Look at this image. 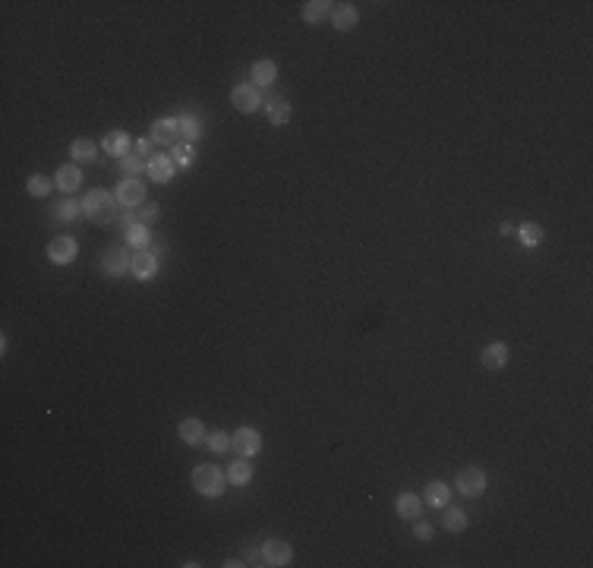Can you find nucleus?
I'll list each match as a JSON object with an SVG mask.
<instances>
[{"instance_id": "obj_7", "label": "nucleus", "mask_w": 593, "mask_h": 568, "mask_svg": "<svg viewBox=\"0 0 593 568\" xmlns=\"http://www.w3.org/2000/svg\"><path fill=\"white\" fill-rule=\"evenodd\" d=\"M117 202L120 206H127V209H136V206H145V184L143 180H136V177H127V180H120L117 184Z\"/></svg>"}, {"instance_id": "obj_11", "label": "nucleus", "mask_w": 593, "mask_h": 568, "mask_svg": "<svg viewBox=\"0 0 593 568\" xmlns=\"http://www.w3.org/2000/svg\"><path fill=\"white\" fill-rule=\"evenodd\" d=\"M130 272L136 275L139 281L155 278V275H158V256H155V253H145V250H139V253L133 256V262H130Z\"/></svg>"}, {"instance_id": "obj_32", "label": "nucleus", "mask_w": 593, "mask_h": 568, "mask_svg": "<svg viewBox=\"0 0 593 568\" xmlns=\"http://www.w3.org/2000/svg\"><path fill=\"white\" fill-rule=\"evenodd\" d=\"M120 165H123V171L130 174V177H136L139 171H149V161H145V158H139V155H123Z\"/></svg>"}, {"instance_id": "obj_37", "label": "nucleus", "mask_w": 593, "mask_h": 568, "mask_svg": "<svg viewBox=\"0 0 593 568\" xmlns=\"http://www.w3.org/2000/svg\"><path fill=\"white\" fill-rule=\"evenodd\" d=\"M152 145H155V143H152V139H139V143H136V149H139V155H143V158H145V155H149V152H152Z\"/></svg>"}, {"instance_id": "obj_31", "label": "nucleus", "mask_w": 593, "mask_h": 568, "mask_svg": "<svg viewBox=\"0 0 593 568\" xmlns=\"http://www.w3.org/2000/svg\"><path fill=\"white\" fill-rule=\"evenodd\" d=\"M205 445H209L215 455H221V452H227L234 442H231V436H227V432L218 430V432H211V436H205Z\"/></svg>"}, {"instance_id": "obj_15", "label": "nucleus", "mask_w": 593, "mask_h": 568, "mask_svg": "<svg viewBox=\"0 0 593 568\" xmlns=\"http://www.w3.org/2000/svg\"><path fill=\"white\" fill-rule=\"evenodd\" d=\"M480 360H483L486 370H505V366H508V344L505 341L489 344V348L480 354Z\"/></svg>"}, {"instance_id": "obj_6", "label": "nucleus", "mask_w": 593, "mask_h": 568, "mask_svg": "<svg viewBox=\"0 0 593 568\" xmlns=\"http://www.w3.org/2000/svg\"><path fill=\"white\" fill-rule=\"evenodd\" d=\"M293 559V546L287 540H278V537H272V540L262 543V565H275V568H284L291 565Z\"/></svg>"}, {"instance_id": "obj_36", "label": "nucleus", "mask_w": 593, "mask_h": 568, "mask_svg": "<svg viewBox=\"0 0 593 568\" xmlns=\"http://www.w3.org/2000/svg\"><path fill=\"white\" fill-rule=\"evenodd\" d=\"M246 565H262V546L259 549H243Z\"/></svg>"}, {"instance_id": "obj_24", "label": "nucleus", "mask_w": 593, "mask_h": 568, "mask_svg": "<svg viewBox=\"0 0 593 568\" xmlns=\"http://www.w3.org/2000/svg\"><path fill=\"white\" fill-rule=\"evenodd\" d=\"M177 124H180V136H184L186 143H196V139L202 136V124H199L193 114H180Z\"/></svg>"}, {"instance_id": "obj_1", "label": "nucleus", "mask_w": 593, "mask_h": 568, "mask_svg": "<svg viewBox=\"0 0 593 568\" xmlns=\"http://www.w3.org/2000/svg\"><path fill=\"white\" fill-rule=\"evenodd\" d=\"M117 196L108 190H92L86 193V199H82V215L92 221V225H111V221L117 218Z\"/></svg>"}, {"instance_id": "obj_9", "label": "nucleus", "mask_w": 593, "mask_h": 568, "mask_svg": "<svg viewBox=\"0 0 593 568\" xmlns=\"http://www.w3.org/2000/svg\"><path fill=\"white\" fill-rule=\"evenodd\" d=\"M328 19H332V26L338 29V32H350V29H357V22H360V13H357L354 3H332Z\"/></svg>"}, {"instance_id": "obj_18", "label": "nucleus", "mask_w": 593, "mask_h": 568, "mask_svg": "<svg viewBox=\"0 0 593 568\" xmlns=\"http://www.w3.org/2000/svg\"><path fill=\"white\" fill-rule=\"evenodd\" d=\"M278 79V63L275 60H256L252 63V86L262 89V86H272Z\"/></svg>"}, {"instance_id": "obj_13", "label": "nucleus", "mask_w": 593, "mask_h": 568, "mask_svg": "<svg viewBox=\"0 0 593 568\" xmlns=\"http://www.w3.org/2000/svg\"><path fill=\"white\" fill-rule=\"evenodd\" d=\"M54 184H57V190H63V193H76L82 186L79 165H60L54 174Z\"/></svg>"}, {"instance_id": "obj_14", "label": "nucleus", "mask_w": 593, "mask_h": 568, "mask_svg": "<svg viewBox=\"0 0 593 568\" xmlns=\"http://www.w3.org/2000/svg\"><path fill=\"white\" fill-rule=\"evenodd\" d=\"M149 177L155 180V184H171V177H174L171 155H152L149 158Z\"/></svg>"}, {"instance_id": "obj_3", "label": "nucleus", "mask_w": 593, "mask_h": 568, "mask_svg": "<svg viewBox=\"0 0 593 568\" xmlns=\"http://www.w3.org/2000/svg\"><path fill=\"white\" fill-rule=\"evenodd\" d=\"M455 486H457V493H461V496H467V499H477V496L486 493V471H483V467H473V464L464 467V471L457 473Z\"/></svg>"}, {"instance_id": "obj_17", "label": "nucleus", "mask_w": 593, "mask_h": 568, "mask_svg": "<svg viewBox=\"0 0 593 568\" xmlns=\"http://www.w3.org/2000/svg\"><path fill=\"white\" fill-rule=\"evenodd\" d=\"M395 512L401 514V518H407V521H416L420 518V512H423V499L416 493H401L395 499Z\"/></svg>"}, {"instance_id": "obj_16", "label": "nucleus", "mask_w": 593, "mask_h": 568, "mask_svg": "<svg viewBox=\"0 0 593 568\" xmlns=\"http://www.w3.org/2000/svg\"><path fill=\"white\" fill-rule=\"evenodd\" d=\"M70 158H73L76 165H89V161H95V158H98V145L92 143V139L79 136V139H73V143H70Z\"/></svg>"}, {"instance_id": "obj_5", "label": "nucleus", "mask_w": 593, "mask_h": 568, "mask_svg": "<svg viewBox=\"0 0 593 568\" xmlns=\"http://www.w3.org/2000/svg\"><path fill=\"white\" fill-rule=\"evenodd\" d=\"M231 448L240 455V458H256L262 452V436L259 430H252V426H240L237 432L231 436Z\"/></svg>"}, {"instance_id": "obj_28", "label": "nucleus", "mask_w": 593, "mask_h": 568, "mask_svg": "<svg viewBox=\"0 0 593 568\" xmlns=\"http://www.w3.org/2000/svg\"><path fill=\"white\" fill-rule=\"evenodd\" d=\"M268 120H272L275 127L291 124V104H287V102H275V104H268Z\"/></svg>"}, {"instance_id": "obj_35", "label": "nucleus", "mask_w": 593, "mask_h": 568, "mask_svg": "<svg viewBox=\"0 0 593 568\" xmlns=\"http://www.w3.org/2000/svg\"><path fill=\"white\" fill-rule=\"evenodd\" d=\"M158 215H161V209H158L155 202H145V209H143V225H145V221H158Z\"/></svg>"}, {"instance_id": "obj_4", "label": "nucleus", "mask_w": 593, "mask_h": 568, "mask_svg": "<svg viewBox=\"0 0 593 568\" xmlns=\"http://www.w3.org/2000/svg\"><path fill=\"white\" fill-rule=\"evenodd\" d=\"M231 104L240 111V114H256L262 108V92L252 83H237L231 89Z\"/></svg>"}, {"instance_id": "obj_23", "label": "nucleus", "mask_w": 593, "mask_h": 568, "mask_svg": "<svg viewBox=\"0 0 593 568\" xmlns=\"http://www.w3.org/2000/svg\"><path fill=\"white\" fill-rule=\"evenodd\" d=\"M227 480H231L234 486H246L252 480V464L246 458H240V461H234L231 464V471H227Z\"/></svg>"}, {"instance_id": "obj_20", "label": "nucleus", "mask_w": 593, "mask_h": 568, "mask_svg": "<svg viewBox=\"0 0 593 568\" xmlns=\"http://www.w3.org/2000/svg\"><path fill=\"white\" fill-rule=\"evenodd\" d=\"M177 436L184 439L186 445H199V442H205V426H202V420H196V417L184 420V423L177 426Z\"/></svg>"}, {"instance_id": "obj_33", "label": "nucleus", "mask_w": 593, "mask_h": 568, "mask_svg": "<svg viewBox=\"0 0 593 568\" xmlns=\"http://www.w3.org/2000/svg\"><path fill=\"white\" fill-rule=\"evenodd\" d=\"M76 215H82V202H73V199H63L57 206V218L60 221H73Z\"/></svg>"}, {"instance_id": "obj_8", "label": "nucleus", "mask_w": 593, "mask_h": 568, "mask_svg": "<svg viewBox=\"0 0 593 568\" xmlns=\"http://www.w3.org/2000/svg\"><path fill=\"white\" fill-rule=\"evenodd\" d=\"M76 256H79V243L73 237H54L48 243V259L54 266H70Z\"/></svg>"}, {"instance_id": "obj_22", "label": "nucleus", "mask_w": 593, "mask_h": 568, "mask_svg": "<svg viewBox=\"0 0 593 568\" xmlns=\"http://www.w3.org/2000/svg\"><path fill=\"white\" fill-rule=\"evenodd\" d=\"M448 499H451L448 483H442V480H432V483L426 486V502H430V505L445 508V505H448Z\"/></svg>"}, {"instance_id": "obj_25", "label": "nucleus", "mask_w": 593, "mask_h": 568, "mask_svg": "<svg viewBox=\"0 0 593 568\" xmlns=\"http://www.w3.org/2000/svg\"><path fill=\"white\" fill-rule=\"evenodd\" d=\"M54 180H48L44 174H32V177L26 180V190H29V196H35V199H41V196H48L51 190H54Z\"/></svg>"}, {"instance_id": "obj_10", "label": "nucleus", "mask_w": 593, "mask_h": 568, "mask_svg": "<svg viewBox=\"0 0 593 568\" xmlns=\"http://www.w3.org/2000/svg\"><path fill=\"white\" fill-rule=\"evenodd\" d=\"M180 136V124L177 117H161V120H155L152 124V143L155 145H174Z\"/></svg>"}, {"instance_id": "obj_29", "label": "nucleus", "mask_w": 593, "mask_h": 568, "mask_svg": "<svg viewBox=\"0 0 593 568\" xmlns=\"http://www.w3.org/2000/svg\"><path fill=\"white\" fill-rule=\"evenodd\" d=\"M445 527H448L451 534H461V530H467V514H464L461 508H448V512H445Z\"/></svg>"}, {"instance_id": "obj_27", "label": "nucleus", "mask_w": 593, "mask_h": 568, "mask_svg": "<svg viewBox=\"0 0 593 568\" xmlns=\"http://www.w3.org/2000/svg\"><path fill=\"white\" fill-rule=\"evenodd\" d=\"M518 237H521L524 247H539V243H543V227H539L537 221H527V225L518 227Z\"/></svg>"}, {"instance_id": "obj_12", "label": "nucleus", "mask_w": 593, "mask_h": 568, "mask_svg": "<svg viewBox=\"0 0 593 568\" xmlns=\"http://www.w3.org/2000/svg\"><path fill=\"white\" fill-rule=\"evenodd\" d=\"M130 262H133V256H127V250H120V247H111L108 253H104V259H101V266H104V272L108 275H114V278H120L127 268H130Z\"/></svg>"}, {"instance_id": "obj_34", "label": "nucleus", "mask_w": 593, "mask_h": 568, "mask_svg": "<svg viewBox=\"0 0 593 568\" xmlns=\"http://www.w3.org/2000/svg\"><path fill=\"white\" fill-rule=\"evenodd\" d=\"M414 537H416V540H423V543L432 540V524H426V521H416V524H414Z\"/></svg>"}, {"instance_id": "obj_19", "label": "nucleus", "mask_w": 593, "mask_h": 568, "mask_svg": "<svg viewBox=\"0 0 593 568\" xmlns=\"http://www.w3.org/2000/svg\"><path fill=\"white\" fill-rule=\"evenodd\" d=\"M130 136H127V133L123 130H111L108 136H104V143H101V149L108 152V155H114V158H123L127 155V152H130Z\"/></svg>"}, {"instance_id": "obj_26", "label": "nucleus", "mask_w": 593, "mask_h": 568, "mask_svg": "<svg viewBox=\"0 0 593 568\" xmlns=\"http://www.w3.org/2000/svg\"><path fill=\"white\" fill-rule=\"evenodd\" d=\"M127 243L130 247H136V250H145L152 243V231H149V225H133V227H127Z\"/></svg>"}, {"instance_id": "obj_21", "label": "nucleus", "mask_w": 593, "mask_h": 568, "mask_svg": "<svg viewBox=\"0 0 593 568\" xmlns=\"http://www.w3.org/2000/svg\"><path fill=\"white\" fill-rule=\"evenodd\" d=\"M328 13H332V3H328V0H309V3H303V19H307L309 26H319Z\"/></svg>"}, {"instance_id": "obj_30", "label": "nucleus", "mask_w": 593, "mask_h": 568, "mask_svg": "<svg viewBox=\"0 0 593 568\" xmlns=\"http://www.w3.org/2000/svg\"><path fill=\"white\" fill-rule=\"evenodd\" d=\"M193 158H196V149H193V143H180V145H174V165L190 168V165H193Z\"/></svg>"}, {"instance_id": "obj_2", "label": "nucleus", "mask_w": 593, "mask_h": 568, "mask_svg": "<svg viewBox=\"0 0 593 568\" xmlns=\"http://www.w3.org/2000/svg\"><path fill=\"white\" fill-rule=\"evenodd\" d=\"M190 480H193L199 496H205V499H218V496L225 493L227 477L221 473V467H215V464H199V467H193Z\"/></svg>"}]
</instances>
